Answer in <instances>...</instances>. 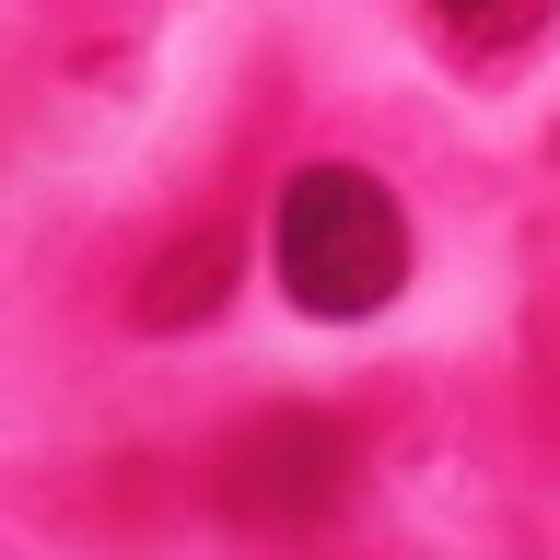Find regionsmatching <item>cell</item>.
Segmentation results:
<instances>
[{
	"mask_svg": "<svg viewBox=\"0 0 560 560\" xmlns=\"http://www.w3.org/2000/svg\"><path fill=\"white\" fill-rule=\"evenodd\" d=\"M269 269H280V292H292L304 315H327V327L385 315L397 292H409V210H397V187L362 175V164L280 175V199H269Z\"/></svg>",
	"mask_w": 560,
	"mask_h": 560,
	"instance_id": "cell-1",
	"label": "cell"
},
{
	"mask_svg": "<svg viewBox=\"0 0 560 560\" xmlns=\"http://www.w3.org/2000/svg\"><path fill=\"white\" fill-rule=\"evenodd\" d=\"M560 0H432V35H444L455 59H525L537 35H549Z\"/></svg>",
	"mask_w": 560,
	"mask_h": 560,
	"instance_id": "cell-4",
	"label": "cell"
},
{
	"mask_svg": "<svg viewBox=\"0 0 560 560\" xmlns=\"http://www.w3.org/2000/svg\"><path fill=\"white\" fill-rule=\"evenodd\" d=\"M234 280H245L234 222H187V234L152 245V269L129 280V327H152V339H175V327H210V315L234 304Z\"/></svg>",
	"mask_w": 560,
	"mask_h": 560,
	"instance_id": "cell-3",
	"label": "cell"
},
{
	"mask_svg": "<svg viewBox=\"0 0 560 560\" xmlns=\"http://www.w3.org/2000/svg\"><path fill=\"white\" fill-rule=\"evenodd\" d=\"M350 479H362V444L350 420L280 397V409H245L222 444H210V502L245 525V537H315V525L350 514Z\"/></svg>",
	"mask_w": 560,
	"mask_h": 560,
	"instance_id": "cell-2",
	"label": "cell"
}]
</instances>
